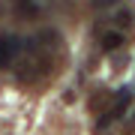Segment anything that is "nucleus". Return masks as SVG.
Masks as SVG:
<instances>
[{"label": "nucleus", "mask_w": 135, "mask_h": 135, "mask_svg": "<svg viewBox=\"0 0 135 135\" xmlns=\"http://www.w3.org/2000/svg\"><path fill=\"white\" fill-rule=\"evenodd\" d=\"M117 24H120V27H129L132 24V12L129 9H120V12H117Z\"/></svg>", "instance_id": "20e7f679"}, {"label": "nucleus", "mask_w": 135, "mask_h": 135, "mask_svg": "<svg viewBox=\"0 0 135 135\" xmlns=\"http://www.w3.org/2000/svg\"><path fill=\"white\" fill-rule=\"evenodd\" d=\"M18 51H21V39H15V36H0V66H9Z\"/></svg>", "instance_id": "f03ea898"}, {"label": "nucleus", "mask_w": 135, "mask_h": 135, "mask_svg": "<svg viewBox=\"0 0 135 135\" xmlns=\"http://www.w3.org/2000/svg\"><path fill=\"white\" fill-rule=\"evenodd\" d=\"M96 3H99V6H108V3H114V0H96Z\"/></svg>", "instance_id": "39448f33"}, {"label": "nucleus", "mask_w": 135, "mask_h": 135, "mask_svg": "<svg viewBox=\"0 0 135 135\" xmlns=\"http://www.w3.org/2000/svg\"><path fill=\"white\" fill-rule=\"evenodd\" d=\"M120 45H123V36L120 33H105V36H102V48H105V51H114V48H120Z\"/></svg>", "instance_id": "7ed1b4c3"}, {"label": "nucleus", "mask_w": 135, "mask_h": 135, "mask_svg": "<svg viewBox=\"0 0 135 135\" xmlns=\"http://www.w3.org/2000/svg\"><path fill=\"white\" fill-rule=\"evenodd\" d=\"M129 102H132V90H129V87H123V90L117 93V99H114V105H111V108L105 111V114L99 117V129H105L108 123H114L117 117H120V114H123L126 108H129Z\"/></svg>", "instance_id": "f257e3e1"}]
</instances>
